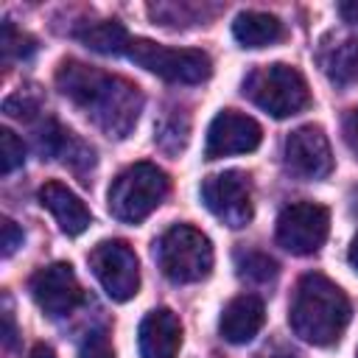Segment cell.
<instances>
[{"instance_id":"1","label":"cell","mask_w":358,"mask_h":358,"mask_svg":"<svg viewBox=\"0 0 358 358\" xmlns=\"http://www.w3.org/2000/svg\"><path fill=\"white\" fill-rule=\"evenodd\" d=\"M56 87L76 106L87 109V115H92L109 137H126L143 109V95L131 81L106 76L76 59L59 64Z\"/></svg>"},{"instance_id":"2","label":"cell","mask_w":358,"mask_h":358,"mask_svg":"<svg viewBox=\"0 0 358 358\" xmlns=\"http://www.w3.org/2000/svg\"><path fill=\"white\" fill-rule=\"evenodd\" d=\"M288 322L291 330L308 344H336L350 324V299L324 274H305L296 285Z\"/></svg>"},{"instance_id":"3","label":"cell","mask_w":358,"mask_h":358,"mask_svg":"<svg viewBox=\"0 0 358 358\" xmlns=\"http://www.w3.org/2000/svg\"><path fill=\"white\" fill-rule=\"evenodd\" d=\"M243 95L271 117H291L310 103L305 76L282 62L255 67L243 81Z\"/></svg>"},{"instance_id":"4","label":"cell","mask_w":358,"mask_h":358,"mask_svg":"<svg viewBox=\"0 0 358 358\" xmlns=\"http://www.w3.org/2000/svg\"><path fill=\"white\" fill-rule=\"evenodd\" d=\"M168 196V173L154 162H134L117 173L109 187V213L117 221L140 224Z\"/></svg>"},{"instance_id":"5","label":"cell","mask_w":358,"mask_h":358,"mask_svg":"<svg viewBox=\"0 0 358 358\" xmlns=\"http://www.w3.org/2000/svg\"><path fill=\"white\" fill-rule=\"evenodd\" d=\"M154 255L171 282H199L213 271V243L190 224H173L165 229L154 243Z\"/></svg>"},{"instance_id":"6","label":"cell","mask_w":358,"mask_h":358,"mask_svg":"<svg viewBox=\"0 0 358 358\" xmlns=\"http://www.w3.org/2000/svg\"><path fill=\"white\" fill-rule=\"evenodd\" d=\"M134 64H140L143 70L171 81V84H199L204 78H210L213 73V62L204 50L196 48H168L151 39H129L126 53Z\"/></svg>"},{"instance_id":"7","label":"cell","mask_w":358,"mask_h":358,"mask_svg":"<svg viewBox=\"0 0 358 358\" xmlns=\"http://www.w3.org/2000/svg\"><path fill=\"white\" fill-rule=\"evenodd\" d=\"M90 268L115 302L131 299L140 288V263L126 241H101L90 252Z\"/></svg>"},{"instance_id":"8","label":"cell","mask_w":358,"mask_h":358,"mask_svg":"<svg viewBox=\"0 0 358 358\" xmlns=\"http://www.w3.org/2000/svg\"><path fill=\"white\" fill-rule=\"evenodd\" d=\"M330 213L313 201H294L277 215V241L291 255H313L327 241Z\"/></svg>"},{"instance_id":"9","label":"cell","mask_w":358,"mask_h":358,"mask_svg":"<svg viewBox=\"0 0 358 358\" xmlns=\"http://www.w3.org/2000/svg\"><path fill=\"white\" fill-rule=\"evenodd\" d=\"M204 207L232 229H241L252 221V187L249 176L241 171L213 173L201 182Z\"/></svg>"},{"instance_id":"10","label":"cell","mask_w":358,"mask_h":358,"mask_svg":"<svg viewBox=\"0 0 358 358\" xmlns=\"http://www.w3.org/2000/svg\"><path fill=\"white\" fill-rule=\"evenodd\" d=\"M263 129L257 126L255 117L241 115L235 109H221L207 129V143H204V157L218 159L229 154H249L260 145Z\"/></svg>"},{"instance_id":"11","label":"cell","mask_w":358,"mask_h":358,"mask_svg":"<svg viewBox=\"0 0 358 358\" xmlns=\"http://www.w3.org/2000/svg\"><path fill=\"white\" fill-rule=\"evenodd\" d=\"M31 296L48 316H67L81 302V285L70 263H50L31 277Z\"/></svg>"},{"instance_id":"12","label":"cell","mask_w":358,"mask_h":358,"mask_svg":"<svg viewBox=\"0 0 358 358\" xmlns=\"http://www.w3.org/2000/svg\"><path fill=\"white\" fill-rule=\"evenodd\" d=\"M285 165L299 179H324L333 171V154L319 126H299L285 140Z\"/></svg>"},{"instance_id":"13","label":"cell","mask_w":358,"mask_h":358,"mask_svg":"<svg viewBox=\"0 0 358 358\" xmlns=\"http://www.w3.org/2000/svg\"><path fill=\"white\" fill-rule=\"evenodd\" d=\"M316 64L336 87L358 81V39L350 31H327L316 45Z\"/></svg>"},{"instance_id":"14","label":"cell","mask_w":358,"mask_h":358,"mask_svg":"<svg viewBox=\"0 0 358 358\" xmlns=\"http://www.w3.org/2000/svg\"><path fill=\"white\" fill-rule=\"evenodd\" d=\"M179 347H182V322L173 310L157 308L140 322L143 358H176Z\"/></svg>"},{"instance_id":"15","label":"cell","mask_w":358,"mask_h":358,"mask_svg":"<svg viewBox=\"0 0 358 358\" xmlns=\"http://www.w3.org/2000/svg\"><path fill=\"white\" fill-rule=\"evenodd\" d=\"M263 322H266V308L260 296L241 294L227 302L218 319V330H221V338H227L229 344H246L260 333Z\"/></svg>"},{"instance_id":"16","label":"cell","mask_w":358,"mask_h":358,"mask_svg":"<svg viewBox=\"0 0 358 358\" xmlns=\"http://www.w3.org/2000/svg\"><path fill=\"white\" fill-rule=\"evenodd\" d=\"M39 204L50 210V215L56 218L64 235H81L92 221L87 204L62 182H45L39 187Z\"/></svg>"},{"instance_id":"17","label":"cell","mask_w":358,"mask_h":358,"mask_svg":"<svg viewBox=\"0 0 358 358\" xmlns=\"http://www.w3.org/2000/svg\"><path fill=\"white\" fill-rule=\"evenodd\" d=\"M232 36L243 48H266L282 36V22L266 11H241L232 22Z\"/></svg>"},{"instance_id":"18","label":"cell","mask_w":358,"mask_h":358,"mask_svg":"<svg viewBox=\"0 0 358 358\" xmlns=\"http://www.w3.org/2000/svg\"><path fill=\"white\" fill-rule=\"evenodd\" d=\"M78 39L95 50V53H106V56H120L126 53V45H129V31L115 22V20H103V22H92L90 28L78 31Z\"/></svg>"},{"instance_id":"19","label":"cell","mask_w":358,"mask_h":358,"mask_svg":"<svg viewBox=\"0 0 358 358\" xmlns=\"http://www.w3.org/2000/svg\"><path fill=\"white\" fill-rule=\"evenodd\" d=\"M235 266H238V274L252 282H268L277 277V263L263 252H238Z\"/></svg>"},{"instance_id":"20","label":"cell","mask_w":358,"mask_h":358,"mask_svg":"<svg viewBox=\"0 0 358 358\" xmlns=\"http://www.w3.org/2000/svg\"><path fill=\"white\" fill-rule=\"evenodd\" d=\"M25 162V145L11 129H0V173H11Z\"/></svg>"},{"instance_id":"21","label":"cell","mask_w":358,"mask_h":358,"mask_svg":"<svg viewBox=\"0 0 358 358\" xmlns=\"http://www.w3.org/2000/svg\"><path fill=\"white\" fill-rule=\"evenodd\" d=\"M0 45H3V53H6V56H17V59H28V56L36 50L34 39H31L28 34L14 31L11 22L3 25V39H0Z\"/></svg>"},{"instance_id":"22","label":"cell","mask_w":358,"mask_h":358,"mask_svg":"<svg viewBox=\"0 0 358 358\" xmlns=\"http://www.w3.org/2000/svg\"><path fill=\"white\" fill-rule=\"evenodd\" d=\"M78 358H115L106 330H90L78 347Z\"/></svg>"},{"instance_id":"23","label":"cell","mask_w":358,"mask_h":358,"mask_svg":"<svg viewBox=\"0 0 358 358\" xmlns=\"http://www.w3.org/2000/svg\"><path fill=\"white\" fill-rule=\"evenodd\" d=\"M3 112H6V115H11V117H31V115L36 112V101H34V98H28L25 92H14V95H8V98H6Z\"/></svg>"},{"instance_id":"24","label":"cell","mask_w":358,"mask_h":358,"mask_svg":"<svg viewBox=\"0 0 358 358\" xmlns=\"http://www.w3.org/2000/svg\"><path fill=\"white\" fill-rule=\"evenodd\" d=\"M0 232H3V241H0V246H3V257H11V255L22 246V229H20L11 218H3Z\"/></svg>"},{"instance_id":"25","label":"cell","mask_w":358,"mask_h":358,"mask_svg":"<svg viewBox=\"0 0 358 358\" xmlns=\"http://www.w3.org/2000/svg\"><path fill=\"white\" fill-rule=\"evenodd\" d=\"M344 140H347L350 151L358 157V106L350 109V115L344 117Z\"/></svg>"},{"instance_id":"26","label":"cell","mask_w":358,"mask_h":358,"mask_svg":"<svg viewBox=\"0 0 358 358\" xmlns=\"http://www.w3.org/2000/svg\"><path fill=\"white\" fill-rule=\"evenodd\" d=\"M338 11H341V17H344L347 22L358 25V0H347V3H341Z\"/></svg>"},{"instance_id":"27","label":"cell","mask_w":358,"mask_h":358,"mask_svg":"<svg viewBox=\"0 0 358 358\" xmlns=\"http://www.w3.org/2000/svg\"><path fill=\"white\" fill-rule=\"evenodd\" d=\"M28 358H56V352H53L48 344H36V347L28 352Z\"/></svg>"},{"instance_id":"28","label":"cell","mask_w":358,"mask_h":358,"mask_svg":"<svg viewBox=\"0 0 358 358\" xmlns=\"http://www.w3.org/2000/svg\"><path fill=\"white\" fill-rule=\"evenodd\" d=\"M347 257H350V266L358 271V235L352 238V243H350V255H347Z\"/></svg>"},{"instance_id":"29","label":"cell","mask_w":358,"mask_h":358,"mask_svg":"<svg viewBox=\"0 0 358 358\" xmlns=\"http://www.w3.org/2000/svg\"><path fill=\"white\" fill-rule=\"evenodd\" d=\"M260 358H296V355L288 352V350H271V352H263Z\"/></svg>"},{"instance_id":"30","label":"cell","mask_w":358,"mask_h":358,"mask_svg":"<svg viewBox=\"0 0 358 358\" xmlns=\"http://www.w3.org/2000/svg\"><path fill=\"white\" fill-rule=\"evenodd\" d=\"M355 358H358V355H355Z\"/></svg>"}]
</instances>
